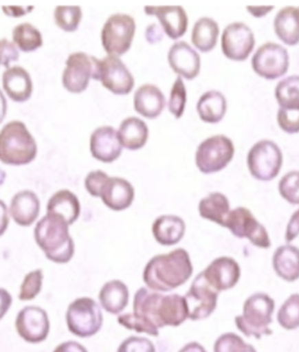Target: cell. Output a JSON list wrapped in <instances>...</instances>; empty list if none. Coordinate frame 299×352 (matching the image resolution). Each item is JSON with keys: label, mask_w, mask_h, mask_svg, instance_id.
<instances>
[{"label": "cell", "mask_w": 299, "mask_h": 352, "mask_svg": "<svg viewBox=\"0 0 299 352\" xmlns=\"http://www.w3.org/2000/svg\"><path fill=\"white\" fill-rule=\"evenodd\" d=\"M9 212L12 221L19 227H31L40 216L41 200L33 190H21L12 197Z\"/></svg>", "instance_id": "cell-19"}, {"label": "cell", "mask_w": 299, "mask_h": 352, "mask_svg": "<svg viewBox=\"0 0 299 352\" xmlns=\"http://www.w3.org/2000/svg\"><path fill=\"white\" fill-rule=\"evenodd\" d=\"M99 198L112 211H124L134 201V187L129 181L122 177H109L100 190Z\"/></svg>", "instance_id": "cell-18"}, {"label": "cell", "mask_w": 299, "mask_h": 352, "mask_svg": "<svg viewBox=\"0 0 299 352\" xmlns=\"http://www.w3.org/2000/svg\"><path fill=\"white\" fill-rule=\"evenodd\" d=\"M109 176L102 170H95L88 174L85 179V188L87 192L96 198H99L100 190Z\"/></svg>", "instance_id": "cell-45"}, {"label": "cell", "mask_w": 299, "mask_h": 352, "mask_svg": "<svg viewBox=\"0 0 299 352\" xmlns=\"http://www.w3.org/2000/svg\"><path fill=\"white\" fill-rule=\"evenodd\" d=\"M275 309V300L269 294H253L244 302L243 313L236 316L234 324L247 338L261 339L263 336H271L272 329L269 326L273 322Z\"/></svg>", "instance_id": "cell-5"}, {"label": "cell", "mask_w": 299, "mask_h": 352, "mask_svg": "<svg viewBox=\"0 0 299 352\" xmlns=\"http://www.w3.org/2000/svg\"><path fill=\"white\" fill-rule=\"evenodd\" d=\"M198 210L202 219L223 228L231 211L230 200L223 193L212 192L199 201Z\"/></svg>", "instance_id": "cell-31"}, {"label": "cell", "mask_w": 299, "mask_h": 352, "mask_svg": "<svg viewBox=\"0 0 299 352\" xmlns=\"http://www.w3.org/2000/svg\"><path fill=\"white\" fill-rule=\"evenodd\" d=\"M6 113H8V101L4 94L0 90V124L4 121Z\"/></svg>", "instance_id": "cell-55"}, {"label": "cell", "mask_w": 299, "mask_h": 352, "mask_svg": "<svg viewBox=\"0 0 299 352\" xmlns=\"http://www.w3.org/2000/svg\"><path fill=\"white\" fill-rule=\"evenodd\" d=\"M82 8L78 6H58L54 10V21L62 30L75 32L81 23Z\"/></svg>", "instance_id": "cell-38"}, {"label": "cell", "mask_w": 299, "mask_h": 352, "mask_svg": "<svg viewBox=\"0 0 299 352\" xmlns=\"http://www.w3.org/2000/svg\"><path fill=\"white\" fill-rule=\"evenodd\" d=\"M66 324L70 333L76 337H93L104 324L101 307L91 297H80L67 307Z\"/></svg>", "instance_id": "cell-6"}, {"label": "cell", "mask_w": 299, "mask_h": 352, "mask_svg": "<svg viewBox=\"0 0 299 352\" xmlns=\"http://www.w3.org/2000/svg\"><path fill=\"white\" fill-rule=\"evenodd\" d=\"M234 146L226 135H214L202 142L196 151V166L202 173L220 172L232 161Z\"/></svg>", "instance_id": "cell-10"}, {"label": "cell", "mask_w": 299, "mask_h": 352, "mask_svg": "<svg viewBox=\"0 0 299 352\" xmlns=\"http://www.w3.org/2000/svg\"><path fill=\"white\" fill-rule=\"evenodd\" d=\"M179 352H208L204 348L203 345L197 343V342H191V343L186 344L184 347H182Z\"/></svg>", "instance_id": "cell-54"}, {"label": "cell", "mask_w": 299, "mask_h": 352, "mask_svg": "<svg viewBox=\"0 0 299 352\" xmlns=\"http://www.w3.org/2000/svg\"><path fill=\"white\" fill-rule=\"evenodd\" d=\"M144 12L159 19L164 31L172 40L181 38L188 30V14L181 6H146Z\"/></svg>", "instance_id": "cell-20"}, {"label": "cell", "mask_w": 299, "mask_h": 352, "mask_svg": "<svg viewBox=\"0 0 299 352\" xmlns=\"http://www.w3.org/2000/svg\"><path fill=\"white\" fill-rule=\"evenodd\" d=\"M275 8L273 6H247V12L255 18H263Z\"/></svg>", "instance_id": "cell-53"}, {"label": "cell", "mask_w": 299, "mask_h": 352, "mask_svg": "<svg viewBox=\"0 0 299 352\" xmlns=\"http://www.w3.org/2000/svg\"><path fill=\"white\" fill-rule=\"evenodd\" d=\"M118 134L124 147L128 150L137 151L146 145L149 131L146 122L133 116L122 122Z\"/></svg>", "instance_id": "cell-30"}, {"label": "cell", "mask_w": 299, "mask_h": 352, "mask_svg": "<svg viewBox=\"0 0 299 352\" xmlns=\"http://www.w3.org/2000/svg\"><path fill=\"white\" fill-rule=\"evenodd\" d=\"M279 128L285 133L294 135L299 132V109H279L276 115Z\"/></svg>", "instance_id": "cell-42"}, {"label": "cell", "mask_w": 299, "mask_h": 352, "mask_svg": "<svg viewBox=\"0 0 299 352\" xmlns=\"http://www.w3.org/2000/svg\"><path fill=\"white\" fill-rule=\"evenodd\" d=\"M279 195L292 206H299V170H291L278 183Z\"/></svg>", "instance_id": "cell-40"}, {"label": "cell", "mask_w": 299, "mask_h": 352, "mask_svg": "<svg viewBox=\"0 0 299 352\" xmlns=\"http://www.w3.org/2000/svg\"><path fill=\"white\" fill-rule=\"evenodd\" d=\"M53 352H89L82 344L76 341H66L57 345Z\"/></svg>", "instance_id": "cell-51"}, {"label": "cell", "mask_w": 299, "mask_h": 352, "mask_svg": "<svg viewBox=\"0 0 299 352\" xmlns=\"http://www.w3.org/2000/svg\"><path fill=\"white\" fill-rule=\"evenodd\" d=\"M92 78L100 80L104 88L115 95H127L134 87L133 74L117 56H109L102 60L92 56Z\"/></svg>", "instance_id": "cell-9"}, {"label": "cell", "mask_w": 299, "mask_h": 352, "mask_svg": "<svg viewBox=\"0 0 299 352\" xmlns=\"http://www.w3.org/2000/svg\"><path fill=\"white\" fill-rule=\"evenodd\" d=\"M219 293L208 283L203 274L199 273L184 296L188 309V319L199 321L209 318L217 307Z\"/></svg>", "instance_id": "cell-14"}, {"label": "cell", "mask_w": 299, "mask_h": 352, "mask_svg": "<svg viewBox=\"0 0 299 352\" xmlns=\"http://www.w3.org/2000/svg\"><path fill=\"white\" fill-rule=\"evenodd\" d=\"M34 6H2L5 14L12 18L22 17L33 11Z\"/></svg>", "instance_id": "cell-50"}, {"label": "cell", "mask_w": 299, "mask_h": 352, "mask_svg": "<svg viewBox=\"0 0 299 352\" xmlns=\"http://www.w3.org/2000/svg\"><path fill=\"white\" fill-rule=\"evenodd\" d=\"M199 118L208 124L223 120L227 112V100L221 92L211 90L201 96L197 103Z\"/></svg>", "instance_id": "cell-32"}, {"label": "cell", "mask_w": 299, "mask_h": 352, "mask_svg": "<svg viewBox=\"0 0 299 352\" xmlns=\"http://www.w3.org/2000/svg\"><path fill=\"white\" fill-rule=\"evenodd\" d=\"M194 267L188 252L183 248L157 254L148 261L143 272L146 287L156 292H169L191 278Z\"/></svg>", "instance_id": "cell-2"}, {"label": "cell", "mask_w": 299, "mask_h": 352, "mask_svg": "<svg viewBox=\"0 0 299 352\" xmlns=\"http://www.w3.org/2000/svg\"><path fill=\"white\" fill-rule=\"evenodd\" d=\"M252 69L265 80H276L284 76L290 67V56L285 47L274 42H267L254 54Z\"/></svg>", "instance_id": "cell-12"}, {"label": "cell", "mask_w": 299, "mask_h": 352, "mask_svg": "<svg viewBox=\"0 0 299 352\" xmlns=\"http://www.w3.org/2000/svg\"><path fill=\"white\" fill-rule=\"evenodd\" d=\"M92 74V56H89L82 52L70 54L63 74L64 88L74 94L82 93L88 88Z\"/></svg>", "instance_id": "cell-17"}, {"label": "cell", "mask_w": 299, "mask_h": 352, "mask_svg": "<svg viewBox=\"0 0 299 352\" xmlns=\"http://www.w3.org/2000/svg\"><path fill=\"white\" fill-rule=\"evenodd\" d=\"M136 32V22L130 15H111L102 28V47L109 56H123L130 50Z\"/></svg>", "instance_id": "cell-11"}, {"label": "cell", "mask_w": 299, "mask_h": 352, "mask_svg": "<svg viewBox=\"0 0 299 352\" xmlns=\"http://www.w3.org/2000/svg\"><path fill=\"white\" fill-rule=\"evenodd\" d=\"M186 103V89L181 76H178L170 94L169 111L176 118H181Z\"/></svg>", "instance_id": "cell-41"}, {"label": "cell", "mask_w": 299, "mask_h": 352, "mask_svg": "<svg viewBox=\"0 0 299 352\" xmlns=\"http://www.w3.org/2000/svg\"><path fill=\"white\" fill-rule=\"evenodd\" d=\"M14 44L25 53H30L43 47V34L30 23H22L12 31Z\"/></svg>", "instance_id": "cell-35"}, {"label": "cell", "mask_w": 299, "mask_h": 352, "mask_svg": "<svg viewBox=\"0 0 299 352\" xmlns=\"http://www.w3.org/2000/svg\"><path fill=\"white\" fill-rule=\"evenodd\" d=\"M214 352H257L253 345L247 344L240 336L233 332L224 333L217 339Z\"/></svg>", "instance_id": "cell-39"}, {"label": "cell", "mask_w": 299, "mask_h": 352, "mask_svg": "<svg viewBox=\"0 0 299 352\" xmlns=\"http://www.w3.org/2000/svg\"><path fill=\"white\" fill-rule=\"evenodd\" d=\"M133 314L156 331L178 327L188 319L185 297L179 294L164 295L148 287H140L135 294Z\"/></svg>", "instance_id": "cell-1"}, {"label": "cell", "mask_w": 299, "mask_h": 352, "mask_svg": "<svg viewBox=\"0 0 299 352\" xmlns=\"http://www.w3.org/2000/svg\"><path fill=\"white\" fill-rule=\"evenodd\" d=\"M3 89L12 101L24 102L33 94V82L30 74L21 66L5 70L2 76Z\"/></svg>", "instance_id": "cell-23"}, {"label": "cell", "mask_w": 299, "mask_h": 352, "mask_svg": "<svg viewBox=\"0 0 299 352\" xmlns=\"http://www.w3.org/2000/svg\"><path fill=\"white\" fill-rule=\"evenodd\" d=\"M220 29L213 19L204 17L196 21L192 31V42L203 53L213 50L217 46Z\"/></svg>", "instance_id": "cell-33"}, {"label": "cell", "mask_w": 299, "mask_h": 352, "mask_svg": "<svg viewBox=\"0 0 299 352\" xmlns=\"http://www.w3.org/2000/svg\"><path fill=\"white\" fill-rule=\"evenodd\" d=\"M19 54L12 42L2 38L0 40V66L10 69V63L18 61Z\"/></svg>", "instance_id": "cell-46"}, {"label": "cell", "mask_w": 299, "mask_h": 352, "mask_svg": "<svg viewBox=\"0 0 299 352\" xmlns=\"http://www.w3.org/2000/svg\"><path fill=\"white\" fill-rule=\"evenodd\" d=\"M50 327L49 316L40 306H25L16 316V332L28 344L43 343L49 335Z\"/></svg>", "instance_id": "cell-13"}, {"label": "cell", "mask_w": 299, "mask_h": 352, "mask_svg": "<svg viewBox=\"0 0 299 352\" xmlns=\"http://www.w3.org/2000/svg\"><path fill=\"white\" fill-rule=\"evenodd\" d=\"M299 236V208L292 213L286 226L285 239L286 243H291Z\"/></svg>", "instance_id": "cell-47"}, {"label": "cell", "mask_w": 299, "mask_h": 352, "mask_svg": "<svg viewBox=\"0 0 299 352\" xmlns=\"http://www.w3.org/2000/svg\"><path fill=\"white\" fill-rule=\"evenodd\" d=\"M123 148L118 132L111 126L98 128L93 132L91 151L96 160L106 164L114 162L120 157Z\"/></svg>", "instance_id": "cell-21"}, {"label": "cell", "mask_w": 299, "mask_h": 352, "mask_svg": "<svg viewBox=\"0 0 299 352\" xmlns=\"http://www.w3.org/2000/svg\"><path fill=\"white\" fill-rule=\"evenodd\" d=\"M272 267L276 276L285 282L299 280V248L287 243L278 247L273 254Z\"/></svg>", "instance_id": "cell-24"}, {"label": "cell", "mask_w": 299, "mask_h": 352, "mask_svg": "<svg viewBox=\"0 0 299 352\" xmlns=\"http://www.w3.org/2000/svg\"><path fill=\"white\" fill-rule=\"evenodd\" d=\"M12 296L11 293L4 287H0V321L5 318V315L11 309L12 305Z\"/></svg>", "instance_id": "cell-48"}, {"label": "cell", "mask_w": 299, "mask_h": 352, "mask_svg": "<svg viewBox=\"0 0 299 352\" xmlns=\"http://www.w3.org/2000/svg\"><path fill=\"white\" fill-rule=\"evenodd\" d=\"M168 63L177 74L188 80L195 79L201 70L199 54L185 41L177 42L170 48Z\"/></svg>", "instance_id": "cell-22"}, {"label": "cell", "mask_w": 299, "mask_h": 352, "mask_svg": "<svg viewBox=\"0 0 299 352\" xmlns=\"http://www.w3.org/2000/svg\"><path fill=\"white\" fill-rule=\"evenodd\" d=\"M9 208L6 206L4 200L0 199V237L3 236L8 231L11 221Z\"/></svg>", "instance_id": "cell-49"}, {"label": "cell", "mask_w": 299, "mask_h": 352, "mask_svg": "<svg viewBox=\"0 0 299 352\" xmlns=\"http://www.w3.org/2000/svg\"><path fill=\"white\" fill-rule=\"evenodd\" d=\"M153 234L157 243L162 246H175L184 237L186 223L176 215H162L153 224Z\"/></svg>", "instance_id": "cell-25"}, {"label": "cell", "mask_w": 299, "mask_h": 352, "mask_svg": "<svg viewBox=\"0 0 299 352\" xmlns=\"http://www.w3.org/2000/svg\"><path fill=\"white\" fill-rule=\"evenodd\" d=\"M118 322L124 328L136 331L137 333H146L153 336V337H157L159 335V331L151 327L142 319L135 316L133 313L118 316Z\"/></svg>", "instance_id": "cell-43"}, {"label": "cell", "mask_w": 299, "mask_h": 352, "mask_svg": "<svg viewBox=\"0 0 299 352\" xmlns=\"http://www.w3.org/2000/svg\"><path fill=\"white\" fill-rule=\"evenodd\" d=\"M276 321L286 331L299 328V293L292 294L283 302L276 314Z\"/></svg>", "instance_id": "cell-36"}, {"label": "cell", "mask_w": 299, "mask_h": 352, "mask_svg": "<svg viewBox=\"0 0 299 352\" xmlns=\"http://www.w3.org/2000/svg\"><path fill=\"white\" fill-rule=\"evenodd\" d=\"M202 274L209 285L221 293L232 289L237 285L242 270L234 258L221 256L212 261Z\"/></svg>", "instance_id": "cell-16"}, {"label": "cell", "mask_w": 299, "mask_h": 352, "mask_svg": "<svg viewBox=\"0 0 299 352\" xmlns=\"http://www.w3.org/2000/svg\"><path fill=\"white\" fill-rule=\"evenodd\" d=\"M166 106V98L157 87L152 84L141 86L134 95V109L144 118L153 119L160 115Z\"/></svg>", "instance_id": "cell-26"}, {"label": "cell", "mask_w": 299, "mask_h": 352, "mask_svg": "<svg viewBox=\"0 0 299 352\" xmlns=\"http://www.w3.org/2000/svg\"><path fill=\"white\" fill-rule=\"evenodd\" d=\"M284 163L280 147L272 140L257 142L250 148L247 157L250 173L254 179L269 182L278 176Z\"/></svg>", "instance_id": "cell-7"}, {"label": "cell", "mask_w": 299, "mask_h": 352, "mask_svg": "<svg viewBox=\"0 0 299 352\" xmlns=\"http://www.w3.org/2000/svg\"><path fill=\"white\" fill-rule=\"evenodd\" d=\"M146 37L147 41L149 42V43H157V42L162 40L163 32L159 25L153 24L147 28Z\"/></svg>", "instance_id": "cell-52"}, {"label": "cell", "mask_w": 299, "mask_h": 352, "mask_svg": "<svg viewBox=\"0 0 299 352\" xmlns=\"http://www.w3.org/2000/svg\"><path fill=\"white\" fill-rule=\"evenodd\" d=\"M37 144L27 126L12 121L0 131V161L8 166H25L37 156Z\"/></svg>", "instance_id": "cell-4"}, {"label": "cell", "mask_w": 299, "mask_h": 352, "mask_svg": "<svg viewBox=\"0 0 299 352\" xmlns=\"http://www.w3.org/2000/svg\"><path fill=\"white\" fill-rule=\"evenodd\" d=\"M274 30L276 36L287 46L299 43V8L286 6L276 15Z\"/></svg>", "instance_id": "cell-29"}, {"label": "cell", "mask_w": 299, "mask_h": 352, "mask_svg": "<svg viewBox=\"0 0 299 352\" xmlns=\"http://www.w3.org/2000/svg\"><path fill=\"white\" fill-rule=\"evenodd\" d=\"M239 239H247L257 248L269 250L272 240L265 226L258 221L250 209L239 206L231 210L224 227Z\"/></svg>", "instance_id": "cell-8"}, {"label": "cell", "mask_w": 299, "mask_h": 352, "mask_svg": "<svg viewBox=\"0 0 299 352\" xmlns=\"http://www.w3.org/2000/svg\"><path fill=\"white\" fill-rule=\"evenodd\" d=\"M47 213L60 216L71 226L81 215V204L71 190H60L48 200Z\"/></svg>", "instance_id": "cell-27"}, {"label": "cell", "mask_w": 299, "mask_h": 352, "mask_svg": "<svg viewBox=\"0 0 299 352\" xmlns=\"http://www.w3.org/2000/svg\"><path fill=\"white\" fill-rule=\"evenodd\" d=\"M43 280L44 272L41 269L32 270L25 274L19 286V300L21 302L33 301L43 290Z\"/></svg>", "instance_id": "cell-37"}, {"label": "cell", "mask_w": 299, "mask_h": 352, "mask_svg": "<svg viewBox=\"0 0 299 352\" xmlns=\"http://www.w3.org/2000/svg\"><path fill=\"white\" fill-rule=\"evenodd\" d=\"M275 98L279 107L285 109H299V76L286 77L278 83Z\"/></svg>", "instance_id": "cell-34"}, {"label": "cell", "mask_w": 299, "mask_h": 352, "mask_svg": "<svg viewBox=\"0 0 299 352\" xmlns=\"http://www.w3.org/2000/svg\"><path fill=\"white\" fill-rule=\"evenodd\" d=\"M255 45V34L243 22H234L224 29L221 36V50L228 59L246 60L252 53Z\"/></svg>", "instance_id": "cell-15"}, {"label": "cell", "mask_w": 299, "mask_h": 352, "mask_svg": "<svg viewBox=\"0 0 299 352\" xmlns=\"http://www.w3.org/2000/svg\"><path fill=\"white\" fill-rule=\"evenodd\" d=\"M69 227L65 219L52 213H46L36 222L34 241L48 261L66 264L73 259L76 248Z\"/></svg>", "instance_id": "cell-3"}, {"label": "cell", "mask_w": 299, "mask_h": 352, "mask_svg": "<svg viewBox=\"0 0 299 352\" xmlns=\"http://www.w3.org/2000/svg\"><path fill=\"white\" fill-rule=\"evenodd\" d=\"M98 298L104 311L112 315H118L126 308L130 300V292L124 282L112 280L102 287Z\"/></svg>", "instance_id": "cell-28"}, {"label": "cell", "mask_w": 299, "mask_h": 352, "mask_svg": "<svg viewBox=\"0 0 299 352\" xmlns=\"http://www.w3.org/2000/svg\"><path fill=\"white\" fill-rule=\"evenodd\" d=\"M118 352H156V348L150 339L131 336L122 342Z\"/></svg>", "instance_id": "cell-44"}]
</instances>
